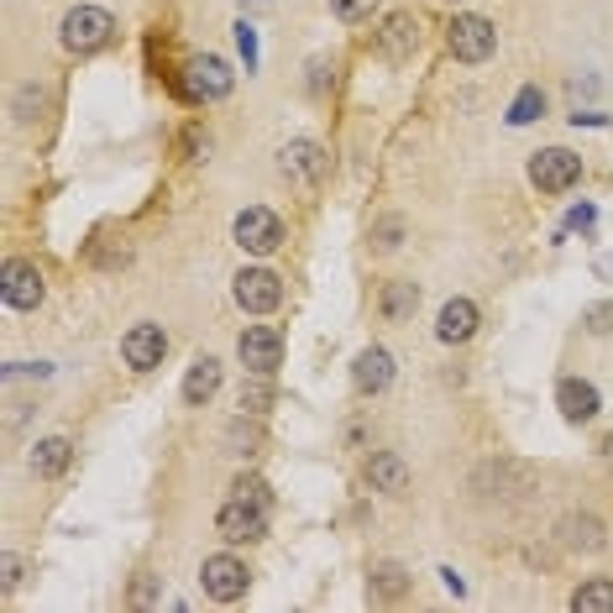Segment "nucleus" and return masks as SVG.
Instances as JSON below:
<instances>
[{"mask_svg": "<svg viewBox=\"0 0 613 613\" xmlns=\"http://www.w3.org/2000/svg\"><path fill=\"white\" fill-rule=\"evenodd\" d=\"M216 530H220V540H231V546L262 540V534H268V509H258V503H241V498H231V503H226V509L216 515Z\"/></svg>", "mask_w": 613, "mask_h": 613, "instance_id": "obj_11", "label": "nucleus"}, {"mask_svg": "<svg viewBox=\"0 0 613 613\" xmlns=\"http://www.w3.org/2000/svg\"><path fill=\"white\" fill-rule=\"evenodd\" d=\"M226 446H231V456H258V446H262L258 415H237V419H231V430H226Z\"/></svg>", "mask_w": 613, "mask_h": 613, "instance_id": "obj_23", "label": "nucleus"}, {"mask_svg": "<svg viewBox=\"0 0 613 613\" xmlns=\"http://www.w3.org/2000/svg\"><path fill=\"white\" fill-rule=\"evenodd\" d=\"M268 404H273V383H268V373H252V383H241L237 409L241 415H268Z\"/></svg>", "mask_w": 613, "mask_h": 613, "instance_id": "obj_24", "label": "nucleus"}, {"mask_svg": "<svg viewBox=\"0 0 613 613\" xmlns=\"http://www.w3.org/2000/svg\"><path fill=\"white\" fill-rule=\"evenodd\" d=\"M231 498H241V503H258V509H273V488H268L262 477H252V472L231 482Z\"/></svg>", "mask_w": 613, "mask_h": 613, "instance_id": "obj_26", "label": "nucleus"}, {"mask_svg": "<svg viewBox=\"0 0 613 613\" xmlns=\"http://www.w3.org/2000/svg\"><path fill=\"white\" fill-rule=\"evenodd\" d=\"M398 237H404V220L398 216H388V220H377V231H373V241L383 247V252H394L398 247Z\"/></svg>", "mask_w": 613, "mask_h": 613, "instance_id": "obj_30", "label": "nucleus"}, {"mask_svg": "<svg viewBox=\"0 0 613 613\" xmlns=\"http://www.w3.org/2000/svg\"><path fill=\"white\" fill-rule=\"evenodd\" d=\"M237 90V74H231V63L216 59V53H205V59H189V69H184V95L189 100H226Z\"/></svg>", "mask_w": 613, "mask_h": 613, "instance_id": "obj_6", "label": "nucleus"}, {"mask_svg": "<svg viewBox=\"0 0 613 613\" xmlns=\"http://www.w3.org/2000/svg\"><path fill=\"white\" fill-rule=\"evenodd\" d=\"M199 582H205V598L237 603V598H247V588H252V572H247V561H237V555H205Z\"/></svg>", "mask_w": 613, "mask_h": 613, "instance_id": "obj_5", "label": "nucleus"}, {"mask_svg": "<svg viewBox=\"0 0 613 613\" xmlns=\"http://www.w3.org/2000/svg\"><path fill=\"white\" fill-rule=\"evenodd\" d=\"M69 461H74V440L69 436H48L32 446V472L38 477H63L69 472Z\"/></svg>", "mask_w": 613, "mask_h": 613, "instance_id": "obj_20", "label": "nucleus"}, {"mask_svg": "<svg viewBox=\"0 0 613 613\" xmlns=\"http://www.w3.org/2000/svg\"><path fill=\"white\" fill-rule=\"evenodd\" d=\"M404 588H409V576H404V567H373V593L377 598H404Z\"/></svg>", "mask_w": 613, "mask_h": 613, "instance_id": "obj_27", "label": "nucleus"}, {"mask_svg": "<svg viewBox=\"0 0 613 613\" xmlns=\"http://www.w3.org/2000/svg\"><path fill=\"white\" fill-rule=\"evenodd\" d=\"M231 294H237V304L247 315H273L278 304H283V278L268 273V268H241Z\"/></svg>", "mask_w": 613, "mask_h": 613, "instance_id": "obj_8", "label": "nucleus"}, {"mask_svg": "<svg viewBox=\"0 0 613 613\" xmlns=\"http://www.w3.org/2000/svg\"><path fill=\"white\" fill-rule=\"evenodd\" d=\"M582 320H588V331H593V336H609V331H613V304H593Z\"/></svg>", "mask_w": 613, "mask_h": 613, "instance_id": "obj_31", "label": "nucleus"}, {"mask_svg": "<svg viewBox=\"0 0 613 613\" xmlns=\"http://www.w3.org/2000/svg\"><path fill=\"white\" fill-rule=\"evenodd\" d=\"M388 383H394V352H388V346L356 352V362H352V388L356 394H383Z\"/></svg>", "mask_w": 613, "mask_h": 613, "instance_id": "obj_13", "label": "nucleus"}, {"mask_svg": "<svg viewBox=\"0 0 613 613\" xmlns=\"http://www.w3.org/2000/svg\"><path fill=\"white\" fill-rule=\"evenodd\" d=\"M231 231H237V247H241V252H252V258H268V252L283 247V220H278L273 210H262V205L241 210Z\"/></svg>", "mask_w": 613, "mask_h": 613, "instance_id": "obj_7", "label": "nucleus"}, {"mask_svg": "<svg viewBox=\"0 0 613 613\" xmlns=\"http://www.w3.org/2000/svg\"><path fill=\"white\" fill-rule=\"evenodd\" d=\"M278 174L289 178L294 189H320L325 184V174H331V158H325V147L310 137L289 142L283 153H278Z\"/></svg>", "mask_w": 613, "mask_h": 613, "instance_id": "obj_2", "label": "nucleus"}, {"mask_svg": "<svg viewBox=\"0 0 613 613\" xmlns=\"http://www.w3.org/2000/svg\"><path fill=\"white\" fill-rule=\"evenodd\" d=\"M436 336L446 341V346H456V341H472V336H477V304H472V299H446V304H440Z\"/></svg>", "mask_w": 613, "mask_h": 613, "instance_id": "obj_16", "label": "nucleus"}, {"mask_svg": "<svg viewBox=\"0 0 613 613\" xmlns=\"http://www.w3.org/2000/svg\"><path fill=\"white\" fill-rule=\"evenodd\" d=\"M440 576H446V588H451V593H456V598L467 593V582H461V576H456V572H451V567H440Z\"/></svg>", "mask_w": 613, "mask_h": 613, "instance_id": "obj_34", "label": "nucleus"}, {"mask_svg": "<svg viewBox=\"0 0 613 613\" xmlns=\"http://www.w3.org/2000/svg\"><path fill=\"white\" fill-rule=\"evenodd\" d=\"M383 315L388 320H409L419 310V283H409V278H394V283H383Z\"/></svg>", "mask_w": 613, "mask_h": 613, "instance_id": "obj_21", "label": "nucleus"}, {"mask_svg": "<svg viewBox=\"0 0 613 613\" xmlns=\"http://www.w3.org/2000/svg\"><path fill=\"white\" fill-rule=\"evenodd\" d=\"M373 6L377 0H331V17L336 21H362V17H373Z\"/></svg>", "mask_w": 613, "mask_h": 613, "instance_id": "obj_29", "label": "nucleus"}, {"mask_svg": "<svg viewBox=\"0 0 613 613\" xmlns=\"http://www.w3.org/2000/svg\"><path fill=\"white\" fill-rule=\"evenodd\" d=\"M367 482H373L377 493H409V467H404V456L398 451H373L367 456Z\"/></svg>", "mask_w": 613, "mask_h": 613, "instance_id": "obj_15", "label": "nucleus"}, {"mask_svg": "<svg viewBox=\"0 0 613 613\" xmlns=\"http://www.w3.org/2000/svg\"><path fill=\"white\" fill-rule=\"evenodd\" d=\"M446 48H451L461 63H488L498 48V27L488 17H451L446 27Z\"/></svg>", "mask_w": 613, "mask_h": 613, "instance_id": "obj_3", "label": "nucleus"}, {"mask_svg": "<svg viewBox=\"0 0 613 613\" xmlns=\"http://www.w3.org/2000/svg\"><path fill=\"white\" fill-rule=\"evenodd\" d=\"M555 534H561L567 551H588V555L609 546V534H603V524H598L593 515H567L561 524H555Z\"/></svg>", "mask_w": 613, "mask_h": 613, "instance_id": "obj_19", "label": "nucleus"}, {"mask_svg": "<svg viewBox=\"0 0 613 613\" xmlns=\"http://www.w3.org/2000/svg\"><path fill=\"white\" fill-rule=\"evenodd\" d=\"M555 409L572 419V425H588V419H598L603 398H598L593 383H582V377H561V383H555Z\"/></svg>", "mask_w": 613, "mask_h": 613, "instance_id": "obj_14", "label": "nucleus"}, {"mask_svg": "<svg viewBox=\"0 0 613 613\" xmlns=\"http://www.w3.org/2000/svg\"><path fill=\"white\" fill-rule=\"evenodd\" d=\"M6 588H21V561L17 555H6Z\"/></svg>", "mask_w": 613, "mask_h": 613, "instance_id": "obj_33", "label": "nucleus"}, {"mask_svg": "<svg viewBox=\"0 0 613 613\" xmlns=\"http://www.w3.org/2000/svg\"><path fill=\"white\" fill-rule=\"evenodd\" d=\"M59 38H63V48L69 53H100L105 42L116 38V17L105 11V6H74L69 17H63V27H59Z\"/></svg>", "mask_w": 613, "mask_h": 613, "instance_id": "obj_1", "label": "nucleus"}, {"mask_svg": "<svg viewBox=\"0 0 613 613\" xmlns=\"http://www.w3.org/2000/svg\"><path fill=\"white\" fill-rule=\"evenodd\" d=\"M593 220H598V210H593V205H576L572 216H567V226H572V231H588Z\"/></svg>", "mask_w": 613, "mask_h": 613, "instance_id": "obj_32", "label": "nucleus"}, {"mask_svg": "<svg viewBox=\"0 0 613 613\" xmlns=\"http://www.w3.org/2000/svg\"><path fill=\"white\" fill-rule=\"evenodd\" d=\"M168 352V336H163V325H132L126 336H121V356H126V367L132 373H153Z\"/></svg>", "mask_w": 613, "mask_h": 613, "instance_id": "obj_12", "label": "nucleus"}, {"mask_svg": "<svg viewBox=\"0 0 613 613\" xmlns=\"http://www.w3.org/2000/svg\"><path fill=\"white\" fill-rule=\"evenodd\" d=\"M231 32H237L241 63H247V74H252V69H258V27H252V21H237V27H231Z\"/></svg>", "mask_w": 613, "mask_h": 613, "instance_id": "obj_28", "label": "nucleus"}, {"mask_svg": "<svg viewBox=\"0 0 613 613\" xmlns=\"http://www.w3.org/2000/svg\"><path fill=\"white\" fill-rule=\"evenodd\" d=\"M572 609L576 613H613V582L609 576H588L572 593Z\"/></svg>", "mask_w": 613, "mask_h": 613, "instance_id": "obj_22", "label": "nucleus"}, {"mask_svg": "<svg viewBox=\"0 0 613 613\" xmlns=\"http://www.w3.org/2000/svg\"><path fill=\"white\" fill-rule=\"evenodd\" d=\"M377 48L388 53V59H409L419 48V21L409 11H394V17L383 21V32H377Z\"/></svg>", "mask_w": 613, "mask_h": 613, "instance_id": "obj_18", "label": "nucleus"}, {"mask_svg": "<svg viewBox=\"0 0 613 613\" xmlns=\"http://www.w3.org/2000/svg\"><path fill=\"white\" fill-rule=\"evenodd\" d=\"M237 356L247 373H278V362H283V336H278L273 325H247L237 341Z\"/></svg>", "mask_w": 613, "mask_h": 613, "instance_id": "obj_10", "label": "nucleus"}, {"mask_svg": "<svg viewBox=\"0 0 613 613\" xmlns=\"http://www.w3.org/2000/svg\"><path fill=\"white\" fill-rule=\"evenodd\" d=\"M530 184L540 195H567L572 184H582V158L567 153V147H546V153H534V163H530Z\"/></svg>", "mask_w": 613, "mask_h": 613, "instance_id": "obj_4", "label": "nucleus"}, {"mask_svg": "<svg viewBox=\"0 0 613 613\" xmlns=\"http://www.w3.org/2000/svg\"><path fill=\"white\" fill-rule=\"evenodd\" d=\"M603 451H609V456H613V436H609V440H603Z\"/></svg>", "mask_w": 613, "mask_h": 613, "instance_id": "obj_35", "label": "nucleus"}, {"mask_svg": "<svg viewBox=\"0 0 613 613\" xmlns=\"http://www.w3.org/2000/svg\"><path fill=\"white\" fill-rule=\"evenodd\" d=\"M42 294H48V283H42L38 262H21V258L6 262V273H0V299H6V310H38Z\"/></svg>", "mask_w": 613, "mask_h": 613, "instance_id": "obj_9", "label": "nucleus"}, {"mask_svg": "<svg viewBox=\"0 0 613 613\" xmlns=\"http://www.w3.org/2000/svg\"><path fill=\"white\" fill-rule=\"evenodd\" d=\"M546 116V95H540V84H524L509 105V126H530V121Z\"/></svg>", "mask_w": 613, "mask_h": 613, "instance_id": "obj_25", "label": "nucleus"}, {"mask_svg": "<svg viewBox=\"0 0 613 613\" xmlns=\"http://www.w3.org/2000/svg\"><path fill=\"white\" fill-rule=\"evenodd\" d=\"M216 394H220V362L216 356H195L189 373H184V404L199 409V404H210Z\"/></svg>", "mask_w": 613, "mask_h": 613, "instance_id": "obj_17", "label": "nucleus"}]
</instances>
